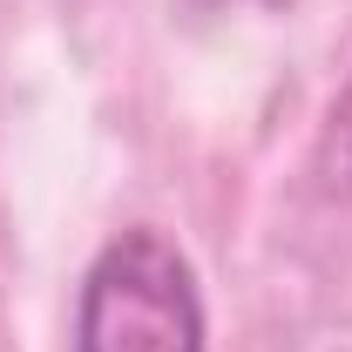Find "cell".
<instances>
[{"label": "cell", "mask_w": 352, "mask_h": 352, "mask_svg": "<svg viewBox=\"0 0 352 352\" xmlns=\"http://www.w3.org/2000/svg\"><path fill=\"white\" fill-rule=\"evenodd\" d=\"M75 352H204L197 271L163 230L109 237L75 298Z\"/></svg>", "instance_id": "1"}, {"label": "cell", "mask_w": 352, "mask_h": 352, "mask_svg": "<svg viewBox=\"0 0 352 352\" xmlns=\"http://www.w3.org/2000/svg\"><path fill=\"white\" fill-rule=\"evenodd\" d=\"M318 170H325V183H332L339 197H352V82H346V95L332 102V116H325V142H318Z\"/></svg>", "instance_id": "2"}]
</instances>
